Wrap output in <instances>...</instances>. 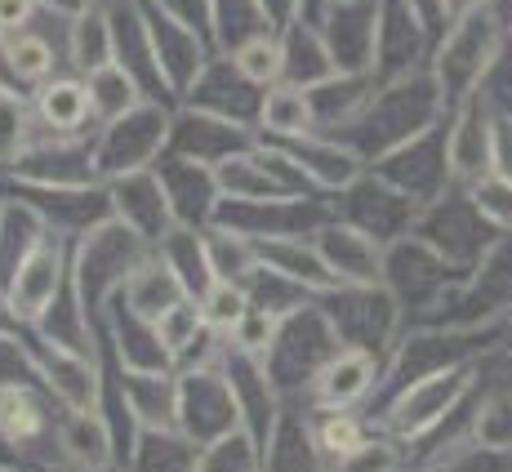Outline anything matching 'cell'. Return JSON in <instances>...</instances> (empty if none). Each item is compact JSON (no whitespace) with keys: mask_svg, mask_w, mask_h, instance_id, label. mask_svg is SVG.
Returning <instances> with one entry per match:
<instances>
[{"mask_svg":"<svg viewBox=\"0 0 512 472\" xmlns=\"http://www.w3.org/2000/svg\"><path fill=\"white\" fill-rule=\"evenodd\" d=\"M152 254V245L143 241L134 228H125L116 214L98 219L90 232L76 236L72 245V294L81 303V312L103 330V312L112 308V299L125 290L130 272Z\"/></svg>","mask_w":512,"mask_h":472,"instance_id":"2","label":"cell"},{"mask_svg":"<svg viewBox=\"0 0 512 472\" xmlns=\"http://www.w3.org/2000/svg\"><path fill=\"white\" fill-rule=\"evenodd\" d=\"M112 392L130 410L139 432H179V370H116L112 366Z\"/></svg>","mask_w":512,"mask_h":472,"instance_id":"14","label":"cell"},{"mask_svg":"<svg viewBox=\"0 0 512 472\" xmlns=\"http://www.w3.org/2000/svg\"><path fill=\"white\" fill-rule=\"evenodd\" d=\"M41 9H54V14H63V18H76V14H85V9H94V0H41Z\"/></svg>","mask_w":512,"mask_h":472,"instance_id":"38","label":"cell"},{"mask_svg":"<svg viewBox=\"0 0 512 472\" xmlns=\"http://www.w3.org/2000/svg\"><path fill=\"white\" fill-rule=\"evenodd\" d=\"M481 366L486 361H459V366L432 370V375H419L401 383V388H392L374 410V428H383L392 441H401L410 464V455L423 441L481 392Z\"/></svg>","mask_w":512,"mask_h":472,"instance_id":"1","label":"cell"},{"mask_svg":"<svg viewBox=\"0 0 512 472\" xmlns=\"http://www.w3.org/2000/svg\"><path fill=\"white\" fill-rule=\"evenodd\" d=\"M388 357L370 348H339L303 388V410H361L379 401Z\"/></svg>","mask_w":512,"mask_h":472,"instance_id":"12","label":"cell"},{"mask_svg":"<svg viewBox=\"0 0 512 472\" xmlns=\"http://www.w3.org/2000/svg\"><path fill=\"white\" fill-rule=\"evenodd\" d=\"M205 232V254H210V272L214 281H232V285H245L259 277V245L254 236L228 228V223H210Z\"/></svg>","mask_w":512,"mask_h":472,"instance_id":"25","label":"cell"},{"mask_svg":"<svg viewBox=\"0 0 512 472\" xmlns=\"http://www.w3.org/2000/svg\"><path fill=\"white\" fill-rule=\"evenodd\" d=\"M58 459L76 464L81 472H107L121 468V441H116V424L103 410H81V415L58 419Z\"/></svg>","mask_w":512,"mask_h":472,"instance_id":"18","label":"cell"},{"mask_svg":"<svg viewBox=\"0 0 512 472\" xmlns=\"http://www.w3.org/2000/svg\"><path fill=\"white\" fill-rule=\"evenodd\" d=\"M281 152L294 161V170L308 179L312 192H326V196H343L352 183L361 179V152L348 143H334L321 139V134H303V139H285Z\"/></svg>","mask_w":512,"mask_h":472,"instance_id":"17","label":"cell"},{"mask_svg":"<svg viewBox=\"0 0 512 472\" xmlns=\"http://www.w3.org/2000/svg\"><path fill=\"white\" fill-rule=\"evenodd\" d=\"M312 245H317V254L326 259L330 277L339 285H383V250L388 245L366 228L348 219H326L312 232Z\"/></svg>","mask_w":512,"mask_h":472,"instance_id":"15","label":"cell"},{"mask_svg":"<svg viewBox=\"0 0 512 472\" xmlns=\"http://www.w3.org/2000/svg\"><path fill=\"white\" fill-rule=\"evenodd\" d=\"M495 58H499V23L486 14V9L459 18V23H450V36L441 41L437 67H432V76H437L446 103L450 98L464 103V98L477 94Z\"/></svg>","mask_w":512,"mask_h":472,"instance_id":"11","label":"cell"},{"mask_svg":"<svg viewBox=\"0 0 512 472\" xmlns=\"http://www.w3.org/2000/svg\"><path fill=\"white\" fill-rule=\"evenodd\" d=\"M459 281V272L432 250L423 236L406 232L383 250V290L397 299V308L406 312V326L423 321L437 299Z\"/></svg>","mask_w":512,"mask_h":472,"instance_id":"7","label":"cell"},{"mask_svg":"<svg viewBox=\"0 0 512 472\" xmlns=\"http://www.w3.org/2000/svg\"><path fill=\"white\" fill-rule=\"evenodd\" d=\"M85 85H90V103H94V121H116V116L134 112L143 103V85L139 76L130 72L125 63H107V67H94L85 72Z\"/></svg>","mask_w":512,"mask_h":472,"instance_id":"26","label":"cell"},{"mask_svg":"<svg viewBox=\"0 0 512 472\" xmlns=\"http://www.w3.org/2000/svg\"><path fill=\"white\" fill-rule=\"evenodd\" d=\"M107 472H125V468H107Z\"/></svg>","mask_w":512,"mask_h":472,"instance_id":"42","label":"cell"},{"mask_svg":"<svg viewBox=\"0 0 512 472\" xmlns=\"http://www.w3.org/2000/svg\"><path fill=\"white\" fill-rule=\"evenodd\" d=\"M281 321H285V317H277V312H268V308H259V303H254V308L241 317V326H236L223 343H228L232 352H241V357L268 361V357H272V348H277Z\"/></svg>","mask_w":512,"mask_h":472,"instance_id":"34","label":"cell"},{"mask_svg":"<svg viewBox=\"0 0 512 472\" xmlns=\"http://www.w3.org/2000/svg\"><path fill=\"white\" fill-rule=\"evenodd\" d=\"M58 419L63 410L36 375L0 383V446L23 468H41L58 459Z\"/></svg>","mask_w":512,"mask_h":472,"instance_id":"3","label":"cell"},{"mask_svg":"<svg viewBox=\"0 0 512 472\" xmlns=\"http://www.w3.org/2000/svg\"><path fill=\"white\" fill-rule=\"evenodd\" d=\"M32 107L23 103V90H0V165L14 170L32 152Z\"/></svg>","mask_w":512,"mask_h":472,"instance_id":"33","label":"cell"},{"mask_svg":"<svg viewBox=\"0 0 512 472\" xmlns=\"http://www.w3.org/2000/svg\"><path fill=\"white\" fill-rule=\"evenodd\" d=\"M339 348H343V339H339V330H334V321L326 317V308H321V299L290 312V317L281 321L277 348H272V357H268V370H272V379H277L281 397L285 401L303 397L312 375H317Z\"/></svg>","mask_w":512,"mask_h":472,"instance_id":"6","label":"cell"},{"mask_svg":"<svg viewBox=\"0 0 512 472\" xmlns=\"http://www.w3.org/2000/svg\"><path fill=\"white\" fill-rule=\"evenodd\" d=\"M259 455H263V472H326L317 446H312L308 410H299L294 401H285L281 419L272 424L268 437H263Z\"/></svg>","mask_w":512,"mask_h":472,"instance_id":"21","label":"cell"},{"mask_svg":"<svg viewBox=\"0 0 512 472\" xmlns=\"http://www.w3.org/2000/svg\"><path fill=\"white\" fill-rule=\"evenodd\" d=\"M196 308H201V321L210 334H219V339H228V334L241 326V317L254 308L250 290L245 285H232V281H214L210 290L196 299Z\"/></svg>","mask_w":512,"mask_h":472,"instance_id":"32","label":"cell"},{"mask_svg":"<svg viewBox=\"0 0 512 472\" xmlns=\"http://www.w3.org/2000/svg\"><path fill=\"white\" fill-rule=\"evenodd\" d=\"M0 472H32V468H23L18 459H5V455H0Z\"/></svg>","mask_w":512,"mask_h":472,"instance_id":"41","label":"cell"},{"mask_svg":"<svg viewBox=\"0 0 512 472\" xmlns=\"http://www.w3.org/2000/svg\"><path fill=\"white\" fill-rule=\"evenodd\" d=\"M0 58H5V72L14 76V85L23 90V85H41L54 76V63H58V49L49 36L41 32H18V36H5L0 41Z\"/></svg>","mask_w":512,"mask_h":472,"instance_id":"28","label":"cell"},{"mask_svg":"<svg viewBox=\"0 0 512 472\" xmlns=\"http://www.w3.org/2000/svg\"><path fill=\"white\" fill-rule=\"evenodd\" d=\"M107 201H112V214L125 223V228H134L143 236L147 245H156L165 232L179 223V214H174V201L170 192H165L161 174L152 170H134V174H121V179L107 183Z\"/></svg>","mask_w":512,"mask_h":472,"instance_id":"16","label":"cell"},{"mask_svg":"<svg viewBox=\"0 0 512 472\" xmlns=\"http://www.w3.org/2000/svg\"><path fill=\"white\" fill-rule=\"evenodd\" d=\"M32 116L36 125H45L54 139H76L81 130L94 125V103H90V85L81 76H49L36 85L32 98Z\"/></svg>","mask_w":512,"mask_h":472,"instance_id":"19","label":"cell"},{"mask_svg":"<svg viewBox=\"0 0 512 472\" xmlns=\"http://www.w3.org/2000/svg\"><path fill=\"white\" fill-rule=\"evenodd\" d=\"M67 285H72V236L45 232L32 245V254L14 268V277L5 281L14 326L18 330L41 326L49 312H54V303L67 294Z\"/></svg>","mask_w":512,"mask_h":472,"instance_id":"8","label":"cell"},{"mask_svg":"<svg viewBox=\"0 0 512 472\" xmlns=\"http://www.w3.org/2000/svg\"><path fill=\"white\" fill-rule=\"evenodd\" d=\"M0 330H18L14 326V312H9V299H5V285H0Z\"/></svg>","mask_w":512,"mask_h":472,"instance_id":"39","label":"cell"},{"mask_svg":"<svg viewBox=\"0 0 512 472\" xmlns=\"http://www.w3.org/2000/svg\"><path fill=\"white\" fill-rule=\"evenodd\" d=\"M36 9H41V0H0V41L27 32L32 18H36Z\"/></svg>","mask_w":512,"mask_h":472,"instance_id":"36","label":"cell"},{"mask_svg":"<svg viewBox=\"0 0 512 472\" xmlns=\"http://www.w3.org/2000/svg\"><path fill=\"white\" fill-rule=\"evenodd\" d=\"M446 174L459 188L495 174V116L486 112L481 94L455 107V121L446 125Z\"/></svg>","mask_w":512,"mask_h":472,"instance_id":"13","label":"cell"},{"mask_svg":"<svg viewBox=\"0 0 512 472\" xmlns=\"http://www.w3.org/2000/svg\"><path fill=\"white\" fill-rule=\"evenodd\" d=\"M192 472H263V455H259V441L250 432H228V437L210 441V446L196 450Z\"/></svg>","mask_w":512,"mask_h":472,"instance_id":"31","label":"cell"},{"mask_svg":"<svg viewBox=\"0 0 512 472\" xmlns=\"http://www.w3.org/2000/svg\"><path fill=\"white\" fill-rule=\"evenodd\" d=\"M321 308L339 330L343 348H370L388 357L392 343L406 330V312L397 308V299L383 285H339L321 299Z\"/></svg>","mask_w":512,"mask_h":472,"instance_id":"10","label":"cell"},{"mask_svg":"<svg viewBox=\"0 0 512 472\" xmlns=\"http://www.w3.org/2000/svg\"><path fill=\"white\" fill-rule=\"evenodd\" d=\"M170 130H174V116L156 103H143L134 112L116 116V121H103V134L94 143V165H98V179H121V174L134 170H152L156 156H165L170 147Z\"/></svg>","mask_w":512,"mask_h":472,"instance_id":"9","label":"cell"},{"mask_svg":"<svg viewBox=\"0 0 512 472\" xmlns=\"http://www.w3.org/2000/svg\"><path fill=\"white\" fill-rule=\"evenodd\" d=\"M281 41H285V81L303 85V90H321V85H330L343 76L330 41L317 32V27L303 23V18H294V23L285 27Z\"/></svg>","mask_w":512,"mask_h":472,"instance_id":"22","label":"cell"},{"mask_svg":"<svg viewBox=\"0 0 512 472\" xmlns=\"http://www.w3.org/2000/svg\"><path fill=\"white\" fill-rule=\"evenodd\" d=\"M196 446H187L179 432H139V446L125 459V472H192Z\"/></svg>","mask_w":512,"mask_h":472,"instance_id":"30","label":"cell"},{"mask_svg":"<svg viewBox=\"0 0 512 472\" xmlns=\"http://www.w3.org/2000/svg\"><path fill=\"white\" fill-rule=\"evenodd\" d=\"M72 63L81 72L116 63V23L103 9H85L72 18Z\"/></svg>","mask_w":512,"mask_h":472,"instance_id":"29","label":"cell"},{"mask_svg":"<svg viewBox=\"0 0 512 472\" xmlns=\"http://www.w3.org/2000/svg\"><path fill=\"white\" fill-rule=\"evenodd\" d=\"M250 9L259 14V23L268 27V32H285V27L299 18L303 0H250Z\"/></svg>","mask_w":512,"mask_h":472,"instance_id":"35","label":"cell"},{"mask_svg":"<svg viewBox=\"0 0 512 472\" xmlns=\"http://www.w3.org/2000/svg\"><path fill=\"white\" fill-rule=\"evenodd\" d=\"M32 472H81V468H76V464H67V459H49V464L32 468Z\"/></svg>","mask_w":512,"mask_h":472,"instance_id":"40","label":"cell"},{"mask_svg":"<svg viewBox=\"0 0 512 472\" xmlns=\"http://www.w3.org/2000/svg\"><path fill=\"white\" fill-rule=\"evenodd\" d=\"M308 432L326 472H339L374 437V424H366L357 410H308Z\"/></svg>","mask_w":512,"mask_h":472,"instance_id":"24","label":"cell"},{"mask_svg":"<svg viewBox=\"0 0 512 472\" xmlns=\"http://www.w3.org/2000/svg\"><path fill=\"white\" fill-rule=\"evenodd\" d=\"M259 130L272 134V139H303V134H317L321 116H317V98L312 90H303V85L294 81H277L268 85L259 98Z\"/></svg>","mask_w":512,"mask_h":472,"instance_id":"23","label":"cell"},{"mask_svg":"<svg viewBox=\"0 0 512 472\" xmlns=\"http://www.w3.org/2000/svg\"><path fill=\"white\" fill-rule=\"evenodd\" d=\"M490 0H437V14L446 18V23H459V18L477 14V9H486Z\"/></svg>","mask_w":512,"mask_h":472,"instance_id":"37","label":"cell"},{"mask_svg":"<svg viewBox=\"0 0 512 472\" xmlns=\"http://www.w3.org/2000/svg\"><path fill=\"white\" fill-rule=\"evenodd\" d=\"M232 67L254 85V90H268V85L285 81V41H281V32L259 27V32H250L245 41H236Z\"/></svg>","mask_w":512,"mask_h":472,"instance_id":"27","label":"cell"},{"mask_svg":"<svg viewBox=\"0 0 512 472\" xmlns=\"http://www.w3.org/2000/svg\"><path fill=\"white\" fill-rule=\"evenodd\" d=\"M32 343V370L41 388L58 401L63 415H81V410H103L107 401V361L103 352H85L72 343H58L41 330H27Z\"/></svg>","mask_w":512,"mask_h":472,"instance_id":"5","label":"cell"},{"mask_svg":"<svg viewBox=\"0 0 512 472\" xmlns=\"http://www.w3.org/2000/svg\"><path fill=\"white\" fill-rule=\"evenodd\" d=\"M241 428V401H236L232 375L223 370V352L214 361L179 366V437L187 446L201 450Z\"/></svg>","mask_w":512,"mask_h":472,"instance_id":"4","label":"cell"},{"mask_svg":"<svg viewBox=\"0 0 512 472\" xmlns=\"http://www.w3.org/2000/svg\"><path fill=\"white\" fill-rule=\"evenodd\" d=\"M116 299L125 303V308L134 312V317L143 321H156L161 312H170L179 299H192L187 294V285L179 281V272L165 263V254L152 245V254L139 263V268L130 272V281H125V290L116 294Z\"/></svg>","mask_w":512,"mask_h":472,"instance_id":"20","label":"cell"}]
</instances>
